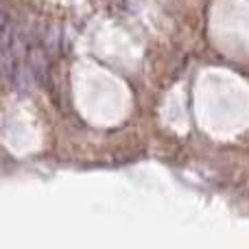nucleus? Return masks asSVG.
I'll list each match as a JSON object with an SVG mask.
<instances>
[{"label": "nucleus", "instance_id": "obj_1", "mask_svg": "<svg viewBox=\"0 0 249 249\" xmlns=\"http://www.w3.org/2000/svg\"><path fill=\"white\" fill-rule=\"evenodd\" d=\"M13 16L2 2H0V70H2V61H4V55H7V48H9V39H11V33H13Z\"/></svg>", "mask_w": 249, "mask_h": 249}]
</instances>
